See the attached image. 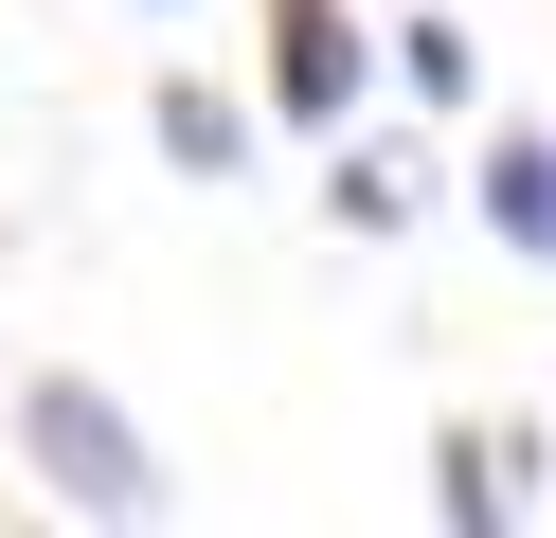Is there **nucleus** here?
<instances>
[{
    "instance_id": "1",
    "label": "nucleus",
    "mask_w": 556,
    "mask_h": 538,
    "mask_svg": "<svg viewBox=\"0 0 556 538\" xmlns=\"http://www.w3.org/2000/svg\"><path fill=\"white\" fill-rule=\"evenodd\" d=\"M18 466H37L54 521H162V449L126 430L109 377H37L18 395Z\"/></svg>"
},
{
    "instance_id": "2",
    "label": "nucleus",
    "mask_w": 556,
    "mask_h": 538,
    "mask_svg": "<svg viewBox=\"0 0 556 538\" xmlns=\"http://www.w3.org/2000/svg\"><path fill=\"white\" fill-rule=\"evenodd\" d=\"M359 72H377L359 0H269V108L288 126H359Z\"/></svg>"
},
{
    "instance_id": "3",
    "label": "nucleus",
    "mask_w": 556,
    "mask_h": 538,
    "mask_svg": "<svg viewBox=\"0 0 556 538\" xmlns=\"http://www.w3.org/2000/svg\"><path fill=\"white\" fill-rule=\"evenodd\" d=\"M413 198H431V162H413V143L324 126V215H341V234H413Z\"/></svg>"
},
{
    "instance_id": "4",
    "label": "nucleus",
    "mask_w": 556,
    "mask_h": 538,
    "mask_svg": "<svg viewBox=\"0 0 556 538\" xmlns=\"http://www.w3.org/2000/svg\"><path fill=\"white\" fill-rule=\"evenodd\" d=\"M467 198H484V234H503L520 270H556V143H539V126H503V143H484V162H467Z\"/></svg>"
},
{
    "instance_id": "5",
    "label": "nucleus",
    "mask_w": 556,
    "mask_h": 538,
    "mask_svg": "<svg viewBox=\"0 0 556 538\" xmlns=\"http://www.w3.org/2000/svg\"><path fill=\"white\" fill-rule=\"evenodd\" d=\"M144 126H162V162H180V179H252V108H233L216 72H162Z\"/></svg>"
},
{
    "instance_id": "6",
    "label": "nucleus",
    "mask_w": 556,
    "mask_h": 538,
    "mask_svg": "<svg viewBox=\"0 0 556 538\" xmlns=\"http://www.w3.org/2000/svg\"><path fill=\"white\" fill-rule=\"evenodd\" d=\"M431 502H448V521H520V502H539V430H448V449H431Z\"/></svg>"
},
{
    "instance_id": "7",
    "label": "nucleus",
    "mask_w": 556,
    "mask_h": 538,
    "mask_svg": "<svg viewBox=\"0 0 556 538\" xmlns=\"http://www.w3.org/2000/svg\"><path fill=\"white\" fill-rule=\"evenodd\" d=\"M395 90H413V108H467V90H484L467 18H395Z\"/></svg>"
}]
</instances>
